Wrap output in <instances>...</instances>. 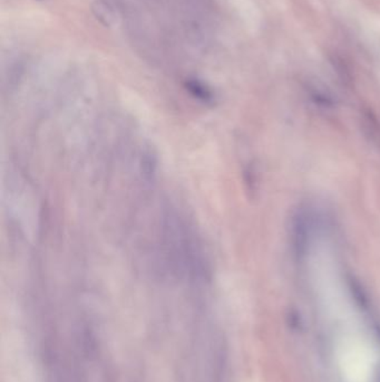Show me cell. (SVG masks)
Listing matches in <instances>:
<instances>
[{"label":"cell","mask_w":380,"mask_h":382,"mask_svg":"<svg viewBox=\"0 0 380 382\" xmlns=\"http://www.w3.org/2000/svg\"><path fill=\"white\" fill-rule=\"evenodd\" d=\"M350 288H352V292L354 293V298L357 304H358L360 308H367L368 305H369V300H368L367 294L362 290V286H360L358 283L352 282Z\"/></svg>","instance_id":"1"},{"label":"cell","mask_w":380,"mask_h":382,"mask_svg":"<svg viewBox=\"0 0 380 382\" xmlns=\"http://www.w3.org/2000/svg\"><path fill=\"white\" fill-rule=\"evenodd\" d=\"M364 120H366V130L369 132V137H372V140L377 142L380 145V128L378 127L377 121H376L374 116H364Z\"/></svg>","instance_id":"2"},{"label":"cell","mask_w":380,"mask_h":382,"mask_svg":"<svg viewBox=\"0 0 380 382\" xmlns=\"http://www.w3.org/2000/svg\"><path fill=\"white\" fill-rule=\"evenodd\" d=\"M287 325L292 332H300L304 329V321H302L301 315L298 313V311L292 310V311L289 312L288 317H287Z\"/></svg>","instance_id":"3"},{"label":"cell","mask_w":380,"mask_h":382,"mask_svg":"<svg viewBox=\"0 0 380 382\" xmlns=\"http://www.w3.org/2000/svg\"><path fill=\"white\" fill-rule=\"evenodd\" d=\"M375 382H380V368L378 369L377 373H376Z\"/></svg>","instance_id":"4"},{"label":"cell","mask_w":380,"mask_h":382,"mask_svg":"<svg viewBox=\"0 0 380 382\" xmlns=\"http://www.w3.org/2000/svg\"><path fill=\"white\" fill-rule=\"evenodd\" d=\"M376 333H377V337L380 341V325H377V327H376Z\"/></svg>","instance_id":"5"}]
</instances>
